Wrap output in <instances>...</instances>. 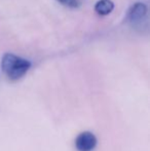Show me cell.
<instances>
[{"instance_id":"cell-1","label":"cell","mask_w":150,"mask_h":151,"mask_svg":"<svg viewBox=\"0 0 150 151\" xmlns=\"http://www.w3.org/2000/svg\"><path fill=\"white\" fill-rule=\"evenodd\" d=\"M31 62L14 54H4L1 60V69L8 79L19 80L30 70Z\"/></svg>"},{"instance_id":"cell-2","label":"cell","mask_w":150,"mask_h":151,"mask_svg":"<svg viewBox=\"0 0 150 151\" xmlns=\"http://www.w3.org/2000/svg\"><path fill=\"white\" fill-rule=\"evenodd\" d=\"M147 5L142 2H137L134 5L131 6L128 12V20L131 24L141 25L145 22L147 18Z\"/></svg>"},{"instance_id":"cell-3","label":"cell","mask_w":150,"mask_h":151,"mask_svg":"<svg viewBox=\"0 0 150 151\" xmlns=\"http://www.w3.org/2000/svg\"><path fill=\"white\" fill-rule=\"evenodd\" d=\"M97 146V138L90 132H83L75 140V147L78 151H93Z\"/></svg>"},{"instance_id":"cell-4","label":"cell","mask_w":150,"mask_h":151,"mask_svg":"<svg viewBox=\"0 0 150 151\" xmlns=\"http://www.w3.org/2000/svg\"><path fill=\"white\" fill-rule=\"evenodd\" d=\"M114 9V3L111 0H99L95 4V12L100 16H107Z\"/></svg>"},{"instance_id":"cell-5","label":"cell","mask_w":150,"mask_h":151,"mask_svg":"<svg viewBox=\"0 0 150 151\" xmlns=\"http://www.w3.org/2000/svg\"><path fill=\"white\" fill-rule=\"evenodd\" d=\"M57 1L62 3L63 5L68 6V7H71V8H76V7H78V5H79L77 0H57Z\"/></svg>"}]
</instances>
